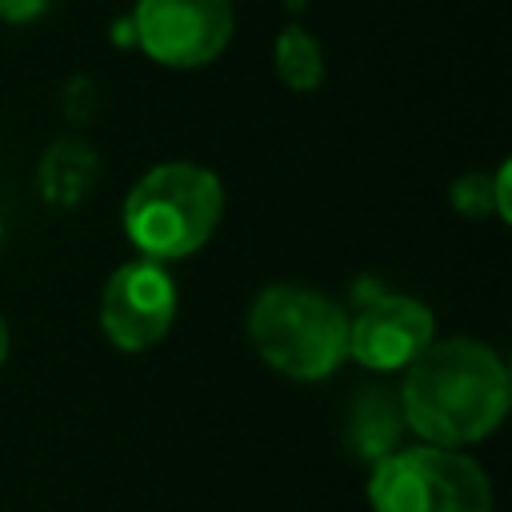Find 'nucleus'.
I'll return each mask as SVG.
<instances>
[{
	"label": "nucleus",
	"instance_id": "4",
	"mask_svg": "<svg viewBox=\"0 0 512 512\" xmlns=\"http://www.w3.org/2000/svg\"><path fill=\"white\" fill-rule=\"evenodd\" d=\"M368 500L372 512H492V484L456 448L420 444L376 460Z\"/></svg>",
	"mask_w": 512,
	"mask_h": 512
},
{
	"label": "nucleus",
	"instance_id": "8",
	"mask_svg": "<svg viewBox=\"0 0 512 512\" xmlns=\"http://www.w3.org/2000/svg\"><path fill=\"white\" fill-rule=\"evenodd\" d=\"M40 184L44 196L60 208H72L88 196V188L96 184V156L80 144V140H60L48 148L44 168H40Z\"/></svg>",
	"mask_w": 512,
	"mask_h": 512
},
{
	"label": "nucleus",
	"instance_id": "1",
	"mask_svg": "<svg viewBox=\"0 0 512 512\" xmlns=\"http://www.w3.org/2000/svg\"><path fill=\"white\" fill-rule=\"evenodd\" d=\"M512 384L504 360L468 336L428 340L404 376L400 416L420 440L460 448L484 440L508 412Z\"/></svg>",
	"mask_w": 512,
	"mask_h": 512
},
{
	"label": "nucleus",
	"instance_id": "5",
	"mask_svg": "<svg viewBox=\"0 0 512 512\" xmlns=\"http://www.w3.org/2000/svg\"><path fill=\"white\" fill-rule=\"evenodd\" d=\"M132 32L152 60L200 68L232 40V0H140Z\"/></svg>",
	"mask_w": 512,
	"mask_h": 512
},
{
	"label": "nucleus",
	"instance_id": "9",
	"mask_svg": "<svg viewBox=\"0 0 512 512\" xmlns=\"http://www.w3.org/2000/svg\"><path fill=\"white\" fill-rule=\"evenodd\" d=\"M400 424L404 416L392 408V396L384 392H364V400L356 404L352 412V448L364 456V460H380L396 448L400 440Z\"/></svg>",
	"mask_w": 512,
	"mask_h": 512
},
{
	"label": "nucleus",
	"instance_id": "11",
	"mask_svg": "<svg viewBox=\"0 0 512 512\" xmlns=\"http://www.w3.org/2000/svg\"><path fill=\"white\" fill-rule=\"evenodd\" d=\"M452 200H456V208L468 212V216L496 208V196L488 192V180H484V176H464V180L452 188Z\"/></svg>",
	"mask_w": 512,
	"mask_h": 512
},
{
	"label": "nucleus",
	"instance_id": "13",
	"mask_svg": "<svg viewBox=\"0 0 512 512\" xmlns=\"http://www.w3.org/2000/svg\"><path fill=\"white\" fill-rule=\"evenodd\" d=\"M4 356H8V324L0 316V364H4Z\"/></svg>",
	"mask_w": 512,
	"mask_h": 512
},
{
	"label": "nucleus",
	"instance_id": "3",
	"mask_svg": "<svg viewBox=\"0 0 512 512\" xmlns=\"http://www.w3.org/2000/svg\"><path fill=\"white\" fill-rule=\"evenodd\" d=\"M220 212L224 188L208 168L156 164L132 184L124 200V228L148 260H180L212 236Z\"/></svg>",
	"mask_w": 512,
	"mask_h": 512
},
{
	"label": "nucleus",
	"instance_id": "10",
	"mask_svg": "<svg viewBox=\"0 0 512 512\" xmlns=\"http://www.w3.org/2000/svg\"><path fill=\"white\" fill-rule=\"evenodd\" d=\"M276 72L288 88L312 92L324 80V52L304 28H284L276 36Z\"/></svg>",
	"mask_w": 512,
	"mask_h": 512
},
{
	"label": "nucleus",
	"instance_id": "7",
	"mask_svg": "<svg viewBox=\"0 0 512 512\" xmlns=\"http://www.w3.org/2000/svg\"><path fill=\"white\" fill-rule=\"evenodd\" d=\"M428 340H432V312L412 296L376 292L348 320V352L372 372L408 368Z\"/></svg>",
	"mask_w": 512,
	"mask_h": 512
},
{
	"label": "nucleus",
	"instance_id": "14",
	"mask_svg": "<svg viewBox=\"0 0 512 512\" xmlns=\"http://www.w3.org/2000/svg\"><path fill=\"white\" fill-rule=\"evenodd\" d=\"M0 236H4V228H0Z\"/></svg>",
	"mask_w": 512,
	"mask_h": 512
},
{
	"label": "nucleus",
	"instance_id": "2",
	"mask_svg": "<svg viewBox=\"0 0 512 512\" xmlns=\"http://www.w3.org/2000/svg\"><path fill=\"white\" fill-rule=\"evenodd\" d=\"M248 340L280 376L324 380L348 356V316L312 288L272 284L248 308Z\"/></svg>",
	"mask_w": 512,
	"mask_h": 512
},
{
	"label": "nucleus",
	"instance_id": "6",
	"mask_svg": "<svg viewBox=\"0 0 512 512\" xmlns=\"http://www.w3.org/2000/svg\"><path fill=\"white\" fill-rule=\"evenodd\" d=\"M172 316H176V284L160 268V260H132L108 276L100 300V328L116 348L140 352L160 344L164 332L172 328Z\"/></svg>",
	"mask_w": 512,
	"mask_h": 512
},
{
	"label": "nucleus",
	"instance_id": "12",
	"mask_svg": "<svg viewBox=\"0 0 512 512\" xmlns=\"http://www.w3.org/2000/svg\"><path fill=\"white\" fill-rule=\"evenodd\" d=\"M44 4L48 0H0V16L4 20H16V24L20 20H36L44 12Z\"/></svg>",
	"mask_w": 512,
	"mask_h": 512
}]
</instances>
